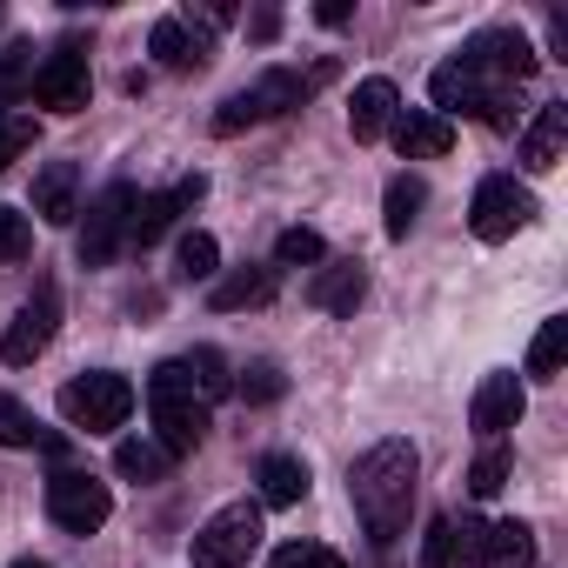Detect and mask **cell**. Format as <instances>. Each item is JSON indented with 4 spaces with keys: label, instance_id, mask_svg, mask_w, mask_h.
Returning a JSON list of instances; mask_svg holds the SVG:
<instances>
[{
    "label": "cell",
    "instance_id": "603a6c76",
    "mask_svg": "<svg viewBox=\"0 0 568 568\" xmlns=\"http://www.w3.org/2000/svg\"><path fill=\"white\" fill-rule=\"evenodd\" d=\"M308 495V462L302 455H267L261 462V508H295Z\"/></svg>",
    "mask_w": 568,
    "mask_h": 568
},
{
    "label": "cell",
    "instance_id": "d4e9b609",
    "mask_svg": "<svg viewBox=\"0 0 568 568\" xmlns=\"http://www.w3.org/2000/svg\"><path fill=\"white\" fill-rule=\"evenodd\" d=\"M448 568H495L488 555V521L481 515H448Z\"/></svg>",
    "mask_w": 568,
    "mask_h": 568
},
{
    "label": "cell",
    "instance_id": "4fadbf2b",
    "mask_svg": "<svg viewBox=\"0 0 568 568\" xmlns=\"http://www.w3.org/2000/svg\"><path fill=\"white\" fill-rule=\"evenodd\" d=\"M521 408H528L521 382H515L508 368H495V375H481V388H475V402H468V428H475L481 442H501V435L521 422Z\"/></svg>",
    "mask_w": 568,
    "mask_h": 568
},
{
    "label": "cell",
    "instance_id": "277c9868",
    "mask_svg": "<svg viewBox=\"0 0 568 568\" xmlns=\"http://www.w3.org/2000/svg\"><path fill=\"white\" fill-rule=\"evenodd\" d=\"M254 548H261V501H227V508H214V515L194 528V541H187L194 568H247Z\"/></svg>",
    "mask_w": 568,
    "mask_h": 568
},
{
    "label": "cell",
    "instance_id": "ffe728a7",
    "mask_svg": "<svg viewBox=\"0 0 568 568\" xmlns=\"http://www.w3.org/2000/svg\"><path fill=\"white\" fill-rule=\"evenodd\" d=\"M395 114H402V94H395V81H382V74H368V81L355 88V101H348V128H355V141H382Z\"/></svg>",
    "mask_w": 568,
    "mask_h": 568
},
{
    "label": "cell",
    "instance_id": "7c38bea8",
    "mask_svg": "<svg viewBox=\"0 0 568 568\" xmlns=\"http://www.w3.org/2000/svg\"><path fill=\"white\" fill-rule=\"evenodd\" d=\"M201 194H207V174H181L168 194H141V207H134V221H128V241H134V247H154Z\"/></svg>",
    "mask_w": 568,
    "mask_h": 568
},
{
    "label": "cell",
    "instance_id": "ab89813d",
    "mask_svg": "<svg viewBox=\"0 0 568 568\" xmlns=\"http://www.w3.org/2000/svg\"><path fill=\"white\" fill-rule=\"evenodd\" d=\"M315 21H322V28H342V21H348V0H322Z\"/></svg>",
    "mask_w": 568,
    "mask_h": 568
},
{
    "label": "cell",
    "instance_id": "e575fe53",
    "mask_svg": "<svg viewBox=\"0 0 568 568\" xmlns=\"http://www.w3.org/2000/svg\"><path fill=\"white\" fill-rule=\"evenodd\" d=\"M267 568H348V561L335 548H322V541H281L267 555Z\"/></svg>",
    "mask_w": 568,
    "mask_h": 568
},
{
    "label": "cell",
    "instance_id": "3957f363",
    "mask_svg": "<svg viewBox=\"0 0 568 568\" xmlns=\"http://www.w3.org/2000/svg\"><path fill=\"white\" fill-rule=\"evenodd\" d=\"M148 408H154V435H161L168 455H194L207 442V428H214L207 422V402L194 395V382H187L181 362H161L148 375Z\"/></svg>",
    "mask_w": 568,
    "mask_h": 568
},
{
    "label": "cell",
    "instance_id": "74e56055",
    "mask_svg": "<svg viewBox=\"0 0 568 568\" xmlns=\"http://www.w3.org/2000/svg\"><path fill=\"white\" fill-rule=\"evenodd\" d=\"M422 568H448V515L428 521V535H422Z\"/></svg>",
    "mask_w": 568,
    "mask_h": 568
},
{
    "label": "cell",
    "instance_id": "f1b7e54d",
    "mask_svg": "<svg viewBox=\"0 0 568 568\" xmlns=\"http://www.w3.org/2000/svg\"><path fill=\"white\" fill-rule=\"evenodd\" d=\"M508 475H515V455H508L501 442H488V448L468 462V495H481V501H488V495H501V488H508Z\"/></svg>",
    "mask_w": 568,
    "mask_h": 568
},
{
    "label": "cell",
    "instance_id": "9a60e30c",
    "mask_svg": "<svg viewBox=\"0 0 568 568\" xmlns=\"http://www.w3.org/2000/svg\"><path fill=\"white\" fill-rule=\"evenodd\" d=\"M428 94H435V108H428V114H442V121L475 114V121H481V108H488L495 81H481V74H475V68H462V61H442V68L428 74Z\"/></svg>",
    "mask_w": 568,
    "mask_h": 568
},
{
    "label": "cell",
    "instance_id": "8992f818",
    "mask_svg": "<svg viewBox=\"0 0 568 568\" xmlns=\"http://www.w3.org/2000/svg\"><path fill=\"white\" fill-rule=\"evenodd\" d=\"M535 214H541V201H535V187H521L515 174H488V181H475V201H468V227H475V241H508V234H521Z\"/></svg>",
    "mask_w": 568,
    "mask_h": 568
},
{
    "label": "cell",
    "instance_id": "4316f807",
    "mask_svg": "<svg viewBox=\"0 0 568 568\" xmlns=\"http://www.w3.org/2000/svg\"><path fill=\"white\" fill-rule=\"evenodd\" d=\"M181 368H187V382H194L201 402L234 395V375H227V355H221V348H194V355H181Z\"/></svg>",
    "mask_w": 568,
    "mask_h": 568
},
{
    "label": "cell",
    "instance_id": "8d00e7d4",
    "mask_svg": "<svg viewBox=\"0 0 568 568\" xmlns=\"http://www.w3.org/2000/svg\"><path fill=\"white\" fill-rule=\"evenodd\" d=\"M28 148H34V121L28 114H0V174H8Z\"/></svg>",
    "mask_w": 568,
    "mask_h": 568
},
{
    "label": "cell",
    "instance_id": "ac0fdd59",
    "mask_svg": "<svg viewBox=\"0 0 568 568\" xmlns=\"http://www.w3.org/2000/svg\"><path fill=\"white\" fill-rule=\"evenodd\" d=\"M274 288H281V281H274V267H234V274H221L214 281V288H207V308L214 315H241V308H267L274 302Z\"/></svg>",
    "mask_w": 568,
    "mask_h": 568
},
{
    "label": "cell",
    "instance_id": "6da1fadb",
    "mask_svg": "<svg viewBox=\"0 0 568 568\" xmlns=\"http://www.w3.org/2000/svg\"><path fill=\"white\" fill-rule=\"evenodd\" d=\"M415 481H422V455H415V442H402V435H388V442H375L368 455H355V468H348V495H355L362 535H368L375 548H395V541L408 535Z\"/></svg>",
    "mask_w": 568,
    "mask_h": 568
},
{
    "label": "cell",
    "instance_id": "8fae6325",
    "mask_svg": "<svg viewBox=\"0 0 568 568\" xmlns=\"http://www.w3.org/2000/svg\"><path fill=\"white\" fill-rule=\"evenodd\" d=\"M462 68H475L481 81H495V88H521L528 74H535V41L528 34H515V28H488V34H475L462 54H455Z\"/></svg>",
    "mask_w": 568,
    "mask_h": 568
},
{
    "label": "cell",
    "instance_id": "5b68a950",
    "mask_svg": "<svg viewBox=\"0 0 568 568\" xmlns=\"http://www.w3.org/2000/svg\"><path fill=\"white\" fill-rule=\"evenodd\" d=\"M61 415H68L74 428H88V435H108V428H121V422L134 415V382L114 375V368L74 375V382L61 388Z\"/></svg>",
    "mask_w": 568,
    "mask_h": 568
},
{
    "label": "cell",
    "instance_id": "2e32d148",
    "mask_svg": "<svg viewBox=\"0 0 568 568\" xmlns=\"http://www.w3.org/2000/svg\"><path fill=\"white\" fill-rule=\"evenodd\" d=\"M388 134H395L402 161H442V154L455 148V121H442V114H428V108H402V114L388 121Z\"/></svg>",
    "mask_w": 568,
    "mask_h": 568
},
{
    "label": "cell",
    "instance_id": "7a4b0ae2",
    "mask_svg": "<svg viewBox=\"0 0 568 568\" xmlns=\"http://www.w3.org/2000/svg\"><path fill=\"white\" fill-rule=\"evenodd\" d=\"M322 81H335V61H315L308 74L302 68H267L261 81H247L241 94H227L221 101V114H214V134H241V128H254V121H274V114H288V108H302Z\"/></svg>",
    "mask_w": 568,
    "mask_h": 568
},
{
    "label": "cell",
    "instance_id": "30bf717a",
    "mask_svg": "<svg viewBox=\"0 0 568 568\" xmlns=\"http://www.w3.org/2000/svg\"><path fill=\"white\" fill-rule=\"evenodd\" d=\"M54 328H61V288H54V281H41V288L21 302V315L8 322V335H0V362H8V368L41 362L48 342H54Z\"/></svg>",
    "mask_w": 568,
    "mask_h": 568
},
{
    "label": "cell",
    "instance_id": "836d02e7",
    "mask_svg": "<svg viewBox=\"0 0 568 568\" xmlns=\"http://www.w3.org/2000/svg\"><path fill=\"white\" fill-rule=\"evenodd\" d=\"M315 261H328V241L315 227H288L274 241V267H315Z\"/></svg>",
    "mask_w": 568,
    "mask_h": 568
},
{
    "label": "cell",
    "instance_id": "484cf974",
    "mask_svg": "<svg viewBox=\"0 0 568 568\" xmlns=\"http://www.w3.org/2000/svg\"><path fill=\"white\" fill-rule=\"evenodd\" d=\"M561 362H568V315H548V322L535 328V342H528V375L555 382Z\"/></svg>",
    "mask_w": 568,
    "mask_h": 568
},
{
    "label": "cell",
    "instance_id": "e0dca14e",
    "mask_svg": "<svg viewBox=\"0 0 568 568\" xmlns=\"http://www.w3.org/2000/svg\"><path fill=\"white\" fill-rule=\"evenodd\" d=\"M561 148H568V108L561 101H541L535 121L521 128V168L528 174H548V168H561Z\"/></svg>",
    "mask_w": 568,
    "mask_h": 568
},
{
    "label": "cell",
    "instance_id": "d590c367",
    "mask_svg": "<svg viewBox=\"0 0 568 568\" xmlns=\"http://www.w3.org/2000/svg\"><path fill=\"white\" fill-rule=\"evenodd\" d=\"M34 254V221L21 214V207H0V261H28Z\"/></svg>",
    "mask_w": 568,
    "mask_h": 568
},
{
    "label": "cell",
    "instance_id": "44dd1931",
    "mask_svg": "<svg viewBox=\"0 0 568 568\" xmlns=\"http://www.w3.org/2000/svg\"><path fill=\"white\" fill-rule=\"evenodd\" d=\"M74 194H81V168H74V161H48L41 181H34V214H41L48 227H68V221L81 214Z\"/></svg>",
    "mask_w": 568,
    "mask_h": 568
},
{
    "label": "cell",
    "instance_id": "52a82bcc",
    "mask_svg": "<svg viewBox=\"0 0 568 568\" xmlns=\"http://www.w3.org/2000/svg\"><path fill=\"white\" fill-rule=\"evenodd\" d=\"M88 94H94V74H88V48H81V41H61V48L34 68V88H28V101L48 108V114H81Z\"/></svg>",
    "mask_w": 568,
    "mask_h": 568
},
{
    "label": "cell",
    "instance_id": "4dcf8cb0",
    "mask_svg": "<svg viewBox=\"0 0 568 568\" xmlns=\"http://www.w3.org/2000/svg\"><path fill=\"white\" fill-rule=\"evenodd\" d=\"M28 88H34V48H28V41L0 48V108L28 101Z\"/></svg>",
    "mask_w": 568,
    "mask_h": 568
},
{
    "label": "cell",
    "instance_id": "d6986e66",
    "mask_svg": "<svg viewBox=\"0 0 568 568\" xmlns=\"http://www.w3.org/2000/svg\"><path fill=\"white\" fill-rule=\"evenodd\" d=\"M362 295H368V267H362V261H335V267H322V274L308 281V302H315L322 315H355Z\"/></svg>",
    "mask_w": 568,
    "mask_h": 568
},
{
    "label": "cell",
    "instance_id": "60d3db41",
    "mask_svg": "<svg viewBox=\"0 0 568 568\" xmlns=\"http://www.w3.org/2000/svg\"><path fill=\"white\" fill-rule=\"evenodd\" d=\"M14 568H48V561H41V555H21V561H14Z\"/></svg>",
    "mask_w": 568,
    "mask_h": 568
},
{
    "label": "cell",
    "instance_id": "d6a6232c",
    "mask_svg": "<svg viewBox=\"0 0 568 568\" xmlns=\"http://www.w3.org/2000/svg\"><path fill=\"white\" fill-rule=\"evenodd\" d=\"M234 388H241V402H254V408H274L281 395H288V375H281L274 362H247Z\"/></svg>",
    "mask_w": 568,
    "mask_h": 568
},
{
    "label": "cell",
    "instance_id": "83f0119b",
    "mask_svg": "<svg viewBox=\"0 0 568 568\" xmlns=\"http://www.w3.org/2000/svg\"><path fill=\"white\" fill-rule=\"evenodd\" d=\"M168 468H174V455H168L161 442H121V448H114V475H121V481H161Z\"/></svg>",
    "mask_w": 568,
    "mask_h": 568
},
{
    "label": "cell",
    "instance_id": "ba28073f",
    "mask_svg": "<svg viewBox=\"0 0 568 568\" xmlns=\"http://www.w3.org/2000/svg\"><path fill=\"white\" fill-rule=\"evenodd\" d=\"M48 515H54L61 535H94V528H108L114 495H108V481H94L88 468H61V475L48 481Z\"/></svg>",
    "mask_w": 568,
    "mask_h": 568
},
{
    "label": "cell",
    "instance_id": "7402d4cb",
    "mask_svg": "<svg viewBox=\"0 0 568 568\" xmlns=\"http://www.w3.org/2000/svg\"><path fill=\"white\" fill-rule=\"evenodd\" d=\"M0 448H48L54 462L68 455V442H61V435H48V428L34 422V408H28V402H14V395H0Z\"/></svg>",
    "mask_w": 568,
    "mask_h": 568
},
{
    "label": "cell",
    "instance_id": "1f68e13d",
    "mask_svg": "<svg viewBox=\"0 0 568 568\" xmlns=\"http://www.w3.org/2000/svg\"><path fill=\"white\" fill-rule=\"evenodd\" d=\"M174 274L181 281H207V274H221V241L214 234H181V254H174Z\"/></svg>",
    "mask_w": 568,
    "mask_h": 568
},
{
    "label": "cell",
    "instance_id": "f546056e",
    "mask_svg": "<svg viewBox=\"0 0 568 568\" xmlns=\"http://www.w3.org/2000/svg\"><path fill=\"white\" fill-rule=\"evenodd\" d=\"M488 555L508 568H535V528L528 521H488Z\"/></svg>",
    "mask_w": 568,
    "mask_h": 568
},
{
    "label": "cell",
    "instance_id": "9c48e42d",
    "mask_svg": "<svg viewBox=\"0 0 568 568\" xmlns=\"http://www.w3.org/2000/svg\"><path fill=\"white\" fill-rule=\"evenodd\" d=\"M134 207H141L134 181H108V187L94 194V207H88V227H81V267H108V261L121 254Z\"/></svg>",
    "mask_w": 568,
    "mask_h": 568
},
{
    "label": "cell",
    "instance_id": "cb8c5ba5",
    "mask_svg": "<svg viewBox=\"0 0 568 568\" xmlns=\"http://www.w3.org/2000/svg\"><path fill=\"white\" fill-rule=\"evenodd\" d=\"M422 207H428V187H422L415 174H395L388 194H382V227H388V241H408V227L422 221Z\"/></svg>",
    "mask_w": 568,
    "mask_h": 568
},
{
    "label": "cell",
    "instance_id": "f35d334b",
    "mask_svg": "<svg viewBox=\"0 0 568 568\" xmlns=\"http://www.w3.org/2000/svg\"><path fill=\"white\" fill-rule=\"evenodd\" d=\"M247 34H254V41H274V34H281V14H274V8H261V14H254V28H247Z\"/></svg>",
    "mask_w": 568,
    "mask_h": 568
},
{
    "label": "cell",
    "instance_id": "5bb4252c",
    "mask_svg": "<svg viewBox=\"0 0 568 568\" xmlns=\"http://www.w3.org/2000/svg\"><path fill=\"white\" fill-rule=\"evenodd\" d=\"M148 54L161 61V68H174V74H201L207 61H214V41L187 21V14H168V21H154V34H148Z\"/></svg>",
    "mask_w": 568,
    "mask_h": 568
}]
</instances>
